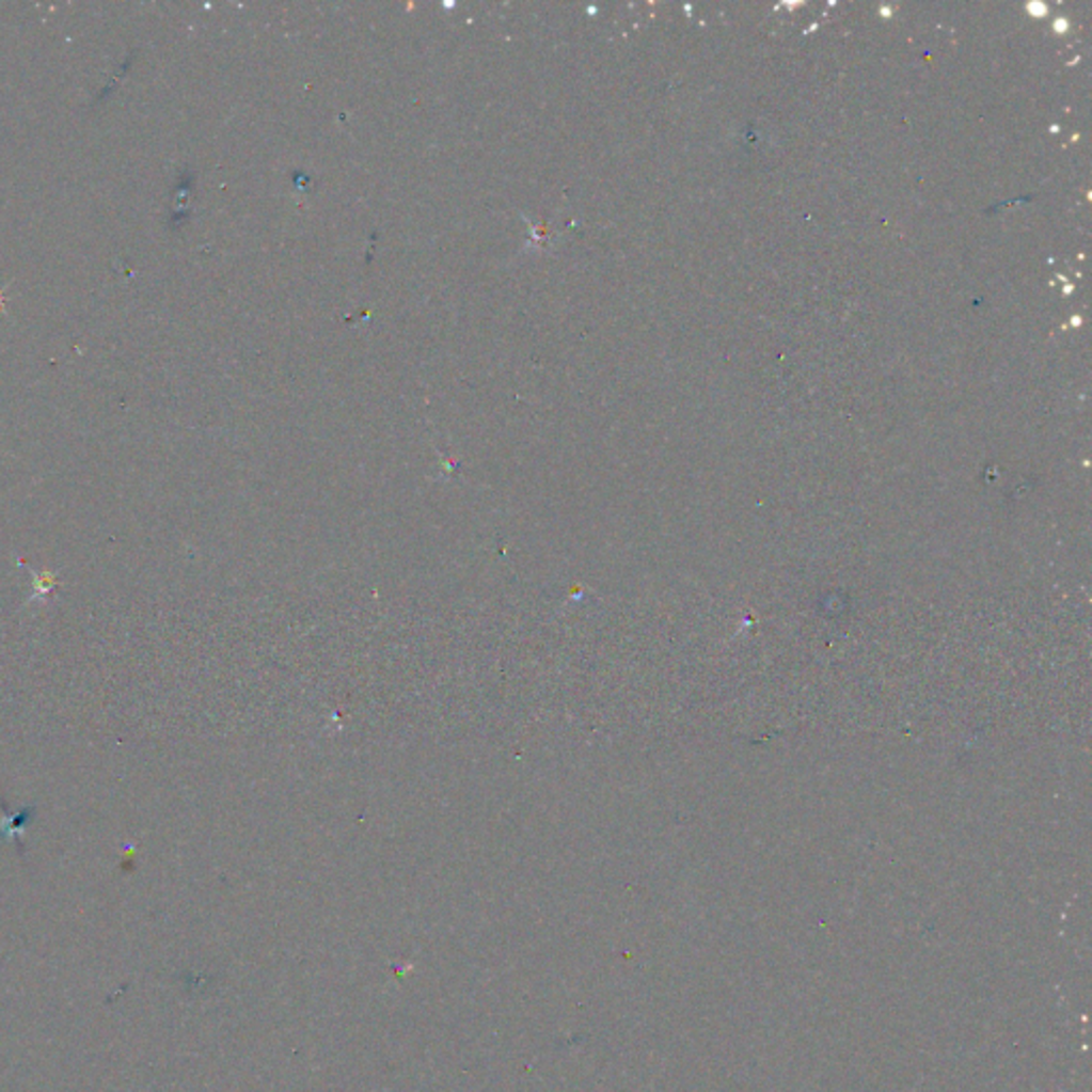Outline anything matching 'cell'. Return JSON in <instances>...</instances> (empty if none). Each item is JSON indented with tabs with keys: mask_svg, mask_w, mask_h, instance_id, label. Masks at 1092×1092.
<instances>
[{
	"mask_svg": "<svg viewBox=\"0 0 1092 1092\" xmlns=\"http://www.w3.org/2000/svg\"><path fill=\"white\" fill-rule=\"evenodd\" d=\"M56 585L53 574H36L34 576V598H41L45 594H51Z\"/></svg>",
	"mask_w": 1092,
	"mask_h": 1092,
	"instance_id": "obj_1",
	"label": "cell"
}]
</instances>
